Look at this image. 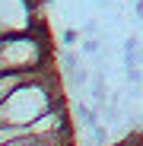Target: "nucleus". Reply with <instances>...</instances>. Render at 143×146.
I'll return each mask as SVG.
<instances>
[{
    "instance_id": "9",
    "label": "nucleus",
    "mask_w": 143,
    "mask_h": 146,
    "mask_svg": "<svg viewBox=\"0 0 143 146\" xmlns=\"http://www.w3.org/2000/svg\"><path fill=\"white\" fill-rule=\"evenodd\" d=\"M134 19L143 26V0H134Z\"/></svg>"
},
{
    "instance_id": "11",
    "label": "nucleus",
    "mask_w": 143,
    "mask_h": 146,
    "mask_svg": "<svg viewBox=\"0 0 143 146\" xmlns=\"http://www.w3.org/2000/svg\"><path fill=\"white\" fill-rule=\"evenodd\" d=\"M0 35H3V32H0Z\"/></svg>"
},
{
    "instance_id": "5",
    "label": "nucleus",
    "mask_w": 143,
    "mask_h": 146,
    "mask_svg": "<svg viewBox=\"0 0 143 146\" xmlns=\"http://www.w3.org/2000/svg\"><path fill=\"white\" fill-rule=\"evenodd\" d=\"M3 146H73V143H70V133H64V137H19Z\"/></svg>"
},
{
    "instance_id": "3",
    "label": "nucleus",
    "mask_w": 143,
    "mask_h": 146,
    "mask_svg": "<svg viewBox=\"0 0 143 146\" xmlns=\"http://www.w3.org/2000/svg\"><path fill=\"white\" fill-rule=\"evenodd\" d=\"M38 10L35 0H0V32H22L38 29Z\"/></svg>"
},
{
    "instance_id": "7",
    "label": "nucleus",
    "mask_w": 143,
    "mask_h": 146,
    "mask_svg": "<svg viewBox=\"0 0 143 146\" xmlns=\"http://www.w3.org/2000/svg\"><path fill=\"white\" fill-rule=\"evenodd\" d=\"M89 133H92V146H105L108 143V124H95Z\"/></svg>"
},
{
    "instance_id": "2",
    "label": "nucleus",
    "mask_w": 143,
    "mask_h": 146,
    "mask_svg": "<svg viewBox=\"0 0 143 146\" xmlns=\"http://www.w3.org/2000/svg\"><path fill=\"white\" fill-rule=\"evenodd\" d=\"M0 54L7 60V70H22V73H38L51 60L45 29H22V32H3L0 35Z\"/></svg>"
},
{
    "instance_id": "4",
    "label": "nucleus",
    "mask_w": 143,
    "mask_h": 146,
    "mask_svg": "<svg viewBox=\"0 0 143 146\" xmlns=\"http://www.w3.org/2000/svg\"><path fill=\"white\" fill-rule=\"evenodd\" d=\"M35 73H22V70H3L0 73V102H7L10 95L26 83V80H32Z\"/></svg>"
},
{
    "instance_id": "1",
    "label": "nucleus",
    "mask_w": 143,
    "mask_h": 146,
    "mask_svg": "<svg viewBox=\"0 0 143 146\" xmlns=\"http://www.w3.org/2000/svg\"><path fill=\"white\" fill-rule=\"evenodd\" d=\"M57 102H64V92L51 67H45L32 80L22 83L7 102H0V124H32L35 117H41Z\"/></svg>"
},
{
    "instance_id": "8",
    "label": "nucleus",
    "mask_w": 143,
    "mask_h": 146,
    "mask_svg": "<svg viewBox=\"0 0 143 146\" xmlns=\"http://www.w3.org/2000/svg\"><path fill=\"white\" fill-rule=\"evenodd\" d=\"M99 32H102V22L95 19V16L83 19V35H99Z\"/></svg>"
},
{
    "instance_id": "6",
    "label": "nucleus",
    "mask_w": 143,
    "mask_h": 146,
    "mask_svg": "<svg viewBox=\"0 0 143 146\" xmlns=\"http://www.w3.org/2000/svg\"><path fill=\"white\" fill-rule=\"evenodd\" d=\"M80 51L89 54V57L102 54V38H99V35H83V38H80Z\"/></svg>"
},
{
    "instance_id": "10",
    "label": "nucleus",
    "mask_w": 143,
    "mask_h": 146,
    "mask_svg": "<svg viewBox=\"0 0 143 146\" xmlns=\"http://www.w3.org/2000/svg\"><path fill=\"white\" fill-rule=\"evenodd\" d=\"M7 70V60H3V54H0V73H3Z\"/></svg>"
}]
</instances>
